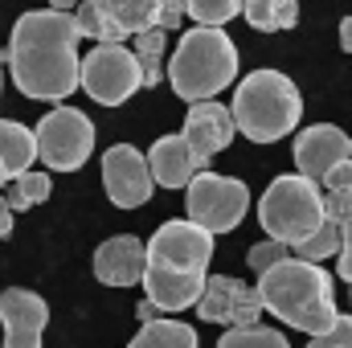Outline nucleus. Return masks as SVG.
<instances>
[{
    "label": "nucleus",
    "mask_w": 352,
    "mask_h": 348,
    "mask_svg": "<svg viewBox=\"0 0 352 348\" xmlns=\"http://www.w3.org/2000/svg\"><path fill=\"white\" fill-rule=\"evenodd\" d=\"M37 160L54 173H78L94 152V123L78 107H54L37 127Z\"/></svg>",
    "instance_id": "6e6552de"
},
{
    "label": "nucleus",
    "mask_w": 352,
    "mask_h": 348,
    "mask_svg": "<svg viewBox=\"0 0 352 348\" xmlns=\"http://www.w3.org/2000/svg\"><path fill=\"white\" fill-rule=\"evenodd\" d=\"M12 87L25 98L62 102L82 87V58H78V25L70 12L58 8H29L16 17L8 54Z\"/></svg>",
    "instance_id": "f257e3e1"
},
{
    "label": "nucleus",
    "mask_w": 352,
    "mask_h": 348,
    "mask_svg": "<svg viewBox=\"0 0 352 348\" xmlns=\"http://www.w3.org/2000/svg\"><path fill=\"white\" fill-rule=\"evenodd\" d=\"M184 209H188L192 226H201L217 238V234H230V230L242 226V217L250 209V188L238 176H221L213 168H205L184 188Z\"/></svg>",
    "instance_id": "0eeeda50"
},
{
    "label": "nucleus",
    "mask_w": 352,
    "mask_h": 348,
    "mask_svg": "<svg viewBox=\"0 0 352 348\" xmlns=\"http://www.w3.org/2000/svg\"><path fill=\"white\" fill-rule=\"evenodd\" d=\"M324 184H328V193H352V160L336 164L332 173L324 176Z\"/></svg>",
    "instance_id": "2f4dec72"
},
{
    "label": "nucleus",
    "mask_w": 352,
    "mask_h": 348,
    "mask_svg": "<svg viewBox=\"0 0 352 348\" xmlns=\"http://www.w3.org/2000/svg\"><path fill=\"white\" fill-rule=\"evenodd\" d=\"M258 295H263L266 312H274L287 328H299L307 336H324L340 320L332 274L320 262L283 259L266 274H258Z\"/></svg>",
    "instance_id": "7ed1b4c3"
},
{
    "label": "nucleus",
    "mask_w": 352,
    "mask_h": 348,
    "mask_svg": "<svg viewBox=\"0 0 352 348\" xmlns=\"http://www.w3.org/2000/svg\"><path fill=\"white\" fill-rule=\"evenodd\" d=\"M144 270H148V246L135 234L107 238L94 250V279L102 287H135L144 283Z\"/></svg>",
    "instance_id": "4468645a"
},
{
    "label": "nucleus",
    "mask_w": 352,
    "mask_h": 348,
    "mask_svg": "<svg viewBox=\"0 0 352 348\" xmlns=\"http://www.w3.org/2000/svg\"><path fill=\"white\" fill-rule=\"evenodd\" d=\"M307 348H352V316H340L324 336H311Z\"/></svg>",
    "instance_id": "c85d7f7f"
},
{
    "label": "nucleus",
    "mask_w": 352,
    "mask_h": 348,
    "mask_svg": "<svg viewBox=\"0 0 352 348\" xmlns=\"http://www.w3.org/2000/svg\"><path fill=\"white\" fill-rule=\"evenodd\" d=\"M74 25H78V37H90V41H98V45H119L127 33L107 17V8L98 4V0H87V4H78V12H74Z\"/></svg>",
    "instance_id": "4be33fe9"
},
{
    "label": "nucleus",
    "mask_w": 352,
    "mask_h": 348,
    "mask_svg": "<svg viewBox=\"0 0 352 348\" xmlns=\"http://www.w3.org/2000/svg\"><path fill=\"white\" fill-rule=\"evenodd\" d=\"M98 4L127 37H144L148 29H160V0H98Z\"/></svg>",
    "instance_id": "a211bd4d"
},
{
    "label": "nucleus",
    "mask_w": 352,
    "mask_h": 348,
    "mask_svg": "<svg viewBox=\"0 0 352 348\" xmlns=\"http://www.w3.org/2000/svg\"><path fill=\"white\" fill-rule=\"evenodd\" d=\"M234 115H230V107H221V102H192L188 107V115H184V127H180V135H184V144L192 148V156H197V168L205 173L209 168V160L217 156V152H226L230 144H234Z\"/></svg>",
    "instance_id": "f8f14e48"
},
{
    "label": "nucleus",
    "mask_w": 352,
    "mask_h": 348,
    "mask_svg": "<svg viewBox=\"0 0 352 348\" xmlns=\"http://www.w3.org/2000/svg\"><path fill=\"white\" fill-rule=\"evenodd\" d=\"M50 8H58V12H66V8H78V0H50Z\"/></svg>",
    "instance_id": "e433bc0d"
},
{
    "label": "nucleus",
    "mask_w": 352,
    "mask_h": 348,
    "mask_svg": "<svg viewBox=\"0 0 352 348\" xmlns=\"http://www.w3.org/2000/svg\"><path fill=\"white\" fill-rule=\"evenodd\" d=\"M283 259H291V246H283V242H274V238H266V242H258V246H250V254H246V262H250L254 274H266L270 266H278Z\"/></svg>",
    "instance_id": "cd10ccee"
},
{
    "label": "nucleus",
    "mask_w": 352,
    "mask_h": 348,
    "mask_svg": "<svg viewBox=\"0 0 352 348\" xmlns=\"http://www.w3.org/2000/svg\"><path fill=\"white\" fill-rule=\"evenodd\" d=\"M50 193H54V180H50V173H37V168L12 176V180L4 184V201H8L12 213H25V209L50 201Z\"/></svg>",
    "instance_id": "412c9836"
},
{
    "label": "nucleus",
    "mask_w": 352,
    "mask_h": 348,
    "mask_svg": "<svg viewBox=\"0 0 352 348\" xmlns=\"http://www.w3.org/2000/svg\"><path fill=\"white\" fill-rule=\"evenodd\" d=\"M238 291H242L238 279H230V274H209V279H205V291H201V299H197V316H201L205 324H234Z\"/></svg>",
    "instance_id": "f3484780"
},
{
    "label": "nucleus",
    "mask_w": 352,
    "mask_h": 348,
    "mask_svg": "<svg viewBox=\"0 0 352 348\" xmlns=\"http://www.w3.org/2000/svg\"><path fill=\"white\" fill-rule=\"evenodd\" d=\"M340 246H344V238H340V226H332V221H324L311 238H303L299 246H291V259H303V262H324L332 259V254H340Z\"/></svg>",
    "instance_id": "b1692460"
},
{
    "label": "nucleus",
    "mask_w": 352,
    "mask_h": 348,
    "mask_svg": "<svg viewBox=\"0 0 352 348\" xmlns=\"http://www.w3.org/2000/svg\"><path fill=\"white\" fill-rule=\"evenodd\" d=\"M234 78H238V45L230 41L226 29L197 25L176 41V54L168 62V83L188 107L209 102L213 94L234 87Z\"/></svg>",
    "instance_id": "20e7f679"
},
{
    "label": "nucleus",
    "mask_w": 352,
    "mask_h": 348,
    "mask_svg": "<svg viewBox=\"0 0 352 348\" xmlns=\"http://www.w3.org/2000/svg\"><path fill=\"white\" fill-rule=\"evenodd\" d=\"M349 217H352V193H324V221L344 230Z\"/></svg>",
    "instance_id": "c756f323"
},
{
    "label": "nucleus",
    "mask_w": 352,
    "mask_h": 348,
    "mask_svg": "<svg viewBox=\"0 0 352 348\" xmlns=\"http://www.w3.org/2000/svg\"><path fill=\"white\" fill-rule=\"evenodd\" d=\"M213 259V234L192 226L188 217L164 221L148 238V270H144V295L160 312H188L197 307Z\"/></svg>",
    "instance_id": "f03ea898"
},
{
    "label": "nucleus",
    "mask_w": 352,
    "mask_h": 348,
    "mask_svg": "<svg viewBox=\"0 0 352 348\" xmlns=\"http://www.w3.org/2000/svg\"><path fill=\"white\" fill-rule=\"evenodd\" d=\"M4 184H8V173H4V168H0V188H4Z\"/></svg>",
    "instance_id": "4c0bfd02"
},
{
    "label": "nucleus",
    "mask_w": 352,
    "mask_h": 348,
    "mask_svg": "<svg viewBox=\"0 0 352 348\" xmlns=\"http://www.w3.org/2000/svg\"><path fill=\"white\" fill-rule=\"evenodd\" d=\"M242 12L258 33H283L299 21V0H242Z\"/></svg>",
    "instance_id": "6ab92c4d"
},
{
    "label": "nucleus",
    "mask_w": 352,
    "mask_h": 348,
    "mask_svg": "<svg viewBox=\"0 0 352 348\" xmlns=\"http://www.w3.org/2000/svg\"><path fill=\"white\" fill-rule=\"evenodd\" d=\"M164 29H148L144 37H135V58L144 70V87H156L164 78Z\"/></svg>",
    "instance_id": "5701e85b"
},
{
    "label": "nucleus",
    "mask_w": 352,
    "mask_h": 348,
    "mask_svg": "<svg viewBox=\"0 0 352 348\" xmlns=\"http://www.w3.org/2000/svg\"><path fill=\"white\" fill-rule=\"evenodd\" d=\"M12 221H16V213H12V209H8V201L0 197V242L12 234Z\"/></svg>",
    "instance_id": "f704fd0d"
},
{
    "label": "nucleus",
    "mask_w": 352,
    "mask_h": 348,
    "mask_svg": "<svg viewBox=\"0 0 352 348\" xmlns=\"http://www.w3.org/2000/svg\"><path fill=\"white\" fill-rule=\"evenodd\" d=\"M344 160H352V140L340 127L316 123V127L295 135V168H299V176L324 184V176L332 173L336 164H344Z\"/></svg>",
    "instance_id": "ddd939ff"
},
{
    "label": "nucleus",
    "mask_w": 352,
    "mask_h": 348,
    "mask_svg": "<svg viewBox=\"0 0 352 348\" xmlns=\"http://www.w3.org/2000/svg\"><path fill=\"white\" fill-rule=\"evenodd\" d=\"M340 238H344V246H340V283H349L352 287V217L344 221Z\"/></svg>",
    "instance_id": "473e14b6"
},
{
    "label": "nucleus",
    "mask_w": 352,
    "mask_h": 348,
    "mask_svg": "<svg viewBox=\"0 0 352 348\" xmlns=\"http://www.w3.org/2000/svg\"><path fill=\"white\" fill-rule=\"evenodd\" d=\"M234 127L254 140V144H274L299 127L303 115V94L283 70H254L234 90Z\"/></svg>",
    "instance_id": "39448f33"
},
{
    "label": "nucleus",
    "mask_w": 352,
    "mask_h": 348,
    "mask_svg": "<svg viewBox=\"0 0 352 348\" xmlns=\"http://www.w3.org/2000/svg\"><path fill=\"white\" fill-rule=\"evenodd\" d=\"M148 168H152V180L160 188H188L192 176L201 173L192 148L184 144V135H160L152 144V152H148Z\"/></svg>",
    "instance_id": "2eb2a0df"
},
{
    "label": "nucleus",
    "mask_w": 352,
    "mask_h": 348,
    "mask_svg": "<svg viewBox=\"0 0 352 348\" xmlns=\"http://www.w3.org/2000/svg\"><path fill=\"white\" fill-rule=\"evenodd\" d=\"M217 348H291L274 328H263V324H254V328H230Z\"/></svg>",
    "instance_id": "a878e982"
},
{
    "label": "nucleus",
    "mask_w": 352,
    "mask_h": 348,
    "mask_svg": "<svg viewBox=\"0 0 352 348\" xmlns=\"http://www.w3.org/2000/svg\"><path fill=\"white\" fill-rule=\"evenodd\" d=\"M340 45L352 54V17H344V21H340Z\"/></svg>",
    "instance_id": "c9c22d12"
},
{
    "label": "nucleus",
    "mask_w": 352,
    "mask_h": 348,
    "mask_svg": "<svg viewBox=\"0 0 352 348\" xmlns=\"http://www.w3.org/2000/svg\"><path fill=\"white\" fill-rule=\"evenodd\" d=\"M102 188L111 197V205L119 209H140L152 201L156 193V180L148 168V156L131 144H111L102 152Z\"/></svg>",
    "instance_id": "9d476101"
},
{
    "label": "nucleus",
    "mask_w": 352,
    "mask_h": 348,
    "mask_svg": "<svg viewBox=\"0 0 352 348\" xmlns=\"http://www.w3.org/2000/svg\"><path fill=\"white\" fill-rule=\"evenodd\" d=\"M33 160H37V135H33V127L0 119V168L8 173V180L29 173Z\"/></svg>",
    "instance_id": "dca6fc26"
},
{
    "label": "nucleus",
    "mask_w": 352,
    "mask_h": 348,
    "mask_svg": "<svg viewBox=\"0 0 352 348\" xmlns=\"http://www.w3.org/2000/svg\"><path fill=\"white\" fill-rule=\"evenodd\" d=\"M140 87H144L140 58L123 41L119 45H94L87 58H82V90H87L94 102L119 107V102H127Z\"/></svg>",
    "instance_id": "1a4fd4ad"
},
{
    "label": "nucleus",
    "mask_w": 352,
    "mask_h": 348,
    "mask_svg": "<svg viewBox=\"0 0 352 348\" xmlns=\"http://www.w3.org/2000/svg\"><path fill=\"white\" fill-rule=\"evenodd\" d=\"M135 316H140V324H152V320H160L164 312L152 303V299H140V307H135Z\"/></svg>",
    "instance_id": "72a5a7b5"
},
{
    "label": "nucleus",
    "mask_w": 352,
    "mask_h": 348,
    "mask_svg": "<svg viewBox=\"0 0 352 348\" xmlns=\"http://www.w3.org/2000/svg\"><path fill=\"white\" fill-rule=\"evenodd\" d=\"M258 221L266 238L283 246H299L324 226V188L299 173L274 176L258 201Z\"/></svg>",
    "instance_id": "423d86ee"
},
{
    "label": "nucleus",
    "mask_w": 352,
    "mask_h": 348,
    "mask_svg": "<svg viewBox=\"0 0 352 348\" xmlns=\"http://www.w3.org/2000/svg\"><path fill=\"white\" fill-rule=\"evenodd\" d=\"M45 324H50V303L37 291L29 287L0 291V328H4L0 348H41Z\"/></svg>",
    "instance_id": "9b49d317"
},
{
    "label": "nucleus",
    "mask_w": 352,
    "mask_h": 348,
    "mask_svg": "<svg viewBox=\"0 0 352 348\" xmlns=\"http://www.w3.org/2000/svg\"><path fill=\"white\" fill-rule=\"evenodd\" d=\"M188 17L201 21L205 29H221L226 21H234L242 12V0H184Z\"/></svg>",
    "instance_id": "393cba45"
},
{
    "label": "nucleus",
    "mask_w": 352,
    "mask_h": 348,
    "mask_svg": "<svg viewBox=\"0 0 352 348\" xmlns=\"http://www.w3.org/2000/svg\"><path fill=\"white\" fill-rule=\"evenodd\" d=\"M263 312H266V303H263V295H258V287H246V283H242L238 303H234V324H230V328H254Z\"/></svg>",
    "instance_id": "bb28decb"
},
{
    "label": "nucleus",
    "mask_w": 352,
    "mask_h": 348,
    "mask_svg": "<svg viewBox=\"0 0 352 348\" xmlns=\"http://www.w3.org/2000/svg\"><path fill=\"white\" fill-rule=\"evenodd\" d=\"M127 348H197V332L188 328V324H180V320H152V324H144L135 336H131V345Z\"/></svg>",
    "instance_id": "aec40b11"
},
{
    "label": "nucleus",
    "mask_w": 352,
    "mask_h": 348,
    "mask_svg": "<svg viewBox=\"0 0 352 348\" xmlns=\"http://www.w3.org/2000/svg\"><path fill=\"white\" fill-rule=\"evenodd\" d=\"M184 17H188L184 0H160V29H164V33H168V29H176Z\"/></svg>",
    "instance_id": "7c9ffc66"
}]
</instances>
